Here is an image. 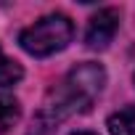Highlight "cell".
Masks as SVG:
<instances>
[{"label":"cell","instance_id":"cell-1","mask_svg":"<svg viewBox=\"0 0 135 135\" xmlns=\"http://www.w3.org/2000/svg\"><path fill=\"white\" fill-rule=\"evenodd\" d=\"M106 88V69L101 64L85 61L66 72V77L48 90L42 106L37 109L27 135H50L56 124L69 119L80 111H88L93 101Z\"/></svg>","mask_w":135,"mask_h":135},{"label":"cell","instance_id":"cell-2","mask_svg":"<svg viewBox=\"0 0 135 135\" xmlns=\"http://www.w3.org/2000/svg\"><path fill=\"white\" fill-rule=\"evenodd\" d=\"M72 37H74L72 19L61 11H56V13H45L35 24L24 27L19 32V45L35 58H48L53 53H61L72 42Z\"/></svg>","mask_w":135,"mask_h":135},{"label":"cell","instance_id":"cell-3","mask_svg":"<svg viewBox=\"0 0 135 135\" xmlns=\"http://www.w3.org/2000/svg\"><path fill=\"white\" fill-rule=\"evenodd\" d=\"M119 29V11L117 8H98V13L90 16L85 29V45L90 50H106Z\"/></svg>","mask_w":135,"mask_h":135},{"label":"cell","instance_id":"cell-4","mask_svg":"<svg viewBox=\"0 0 135 135\" xmlns=\"http://www.w3.org/2000/svg\"><path fill=\"white\" fill-rule=\"evenodd\" d=\"M106 130H109V135H135V103L109 114Z\"/></svg>","mask_w":135,"mask_h":135},{"label":"cell","instance_id":"cell-5","mask_svg":"<svg viewBox=\"0 0 135 135\" xmlns=\"http://www.w3.org/2000/svg\"><path fill=\"white\" fill-rule=\"evenodd\" d=\"M21 77H24L21 64H16L13 58H8L3 53V48H0V88L16 85V82H21Z\"/></svg>","mask_w":135,"mask_h":135},{"label":"cell","instance_id":"cell-6","mask_svg":"<svg viewBox=\"0 0 135 135\" xmlns=\"http://www.w3.org/2000/svg\"><path fill=\"white\" fill-rule=\"evenodd\" d=\"M19 114H21V106L13 95H0V132L13 127L19 122Z\"/></svg>","mask_w":135,"mask_h":135},{"label":"cell","instance_id":"cell-7","mask_svg":"<svg viewBox=\"0 0 135 135\" xmlns=\"http://www.w3.org/2000/svg\"><path fill=\"white\" fill-rule=\"evenodd\" d=\"M72 135H98V132H90V130H77V132H72Z\"/></svg>","mask_w":135,"mask_h":135},{"label":"cell","instance_id":"cell-8","mask_svg":"<svg viewBox=\"0 0 135 135\" xmlns=\"http://www.w3.org/2000/svg\"><path fill=\"white\" fill-rule=\"evenodd\" d=\"M132 85H135V74H132Z\"/></svg>","mask_w":135,"mask_h":135}]
</instances>
